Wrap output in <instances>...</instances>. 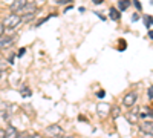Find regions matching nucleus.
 <instances>
[{
	"label": "nucleus",
	"mask_w": 153,
	"mask_h": 138,
	"mask_svg": "<svg viewBox=\"0 0 153 138\" xmlns=\"http://www.w3.org/2000/svg\"><path fill=\"white\" fill-rule=\"evenodd\" d=\"M17 138H29V135L26 134V132H22V134H19V137Z\"/></svg>",
	"instance_id": "obj_18"
},
{
	"label": "nucleus",
	"mask_w": 153,
	"mask_h": 138,
	"mask_svg": "<svg viewBox=\"0 0 153 138\" xmlns=\"http://www.w3.org/2000/svg\"><path fill=\"white\" fill-rule=\"evenodd\" d=\"M120 112H121V110H120V107H118V106H112L110 114H112V117H113V118H118V117H120Z\"/></svg>",
	"instance_id": "obj_12"
},
{
	"label": "nucleus",
	"mask_w": 153,
	"mask_h": 138,
	"mask_svg": "<svg viewBox=\"0 0 153 138\" xmlns=\"http://www.w3.org/2000/svg\"><path fill=\"white\" fill-rule=\"evenodd\" d=\"M149 35H150V39H153V31H150V32H149Z\"/></svg>",
	"instance_id": "obj_23"
},
{
	"label": "nucleus",
	"mask_w": 153,
	"mask_h": 138,
	"mask_svg": "<svg viewBox=\"0 0 153 138\" xmlns=\"http://www.w3.org/2000/svg\"><path fill=\"white\" fill-rule=\"evenodd\" d=\"M6 68H8V63H6L5 60H2V58H0V72H3Z\"/></svg>",
	"instance_id": "obj_14"
},
{
	"label": "nucleus",
	"mask_w": 153,
	"mask_h": 138,
	"mask_svg": "<svg viewBox=\"0 0 153 138\" xmlns=\"http://www.w3.org/2000/svg\"><path fill=\"white\" fill-rule=\"evenodd\" d=\"M138 110H139V109L135 107V109L130 112V114H127V120H129L130 123H135V121L138 120Z\"/></svg>",
	"instance_id": "obj_10"
},
{
	"label": "nucleus",
	"mask_w": 153,
	"mask_h": 138,
	"mask_svg": "<svg viewBox=\"0 0 153 138\" xmlns=\"http://www.w3.org/2000/svg\"><path fill=\"white\" fill-rule=\"evenodd\" d=\"M58 138H74V137H63V135H61V137H58Z\"/></svg>",
	"instance_id": "obj_24"
},
{
	"label": "nucleus",
	"mask_w": 153,
	"mask_h": 138,
	"mask_svg": "<svg viewBox=\"0 0 153 138\" xmlns=\"http://www.w3.org/2000/svg\"><path fill=\"white\" fill-rule=\"evenodd\" d=\"M133 3H135V6H136V9H138V11H141V9H143V8H141V3H139L138 0H133Z\"/></svg>",
	"instance_id": "obj_17"
},
{
	"label": "nucleus",
	"mask_w": 153,
	"mask_h": 138,
	"mask_svg": "<svg viewBox=\"0 0 153 138\" xmlns=\"http://www.w3.org/2000/svg\"><path fill=\"white\" fill-rule=\"evenodd\" d=\"M35 138H42V137H35Z\"/></svg>",
	"instance_id": "obj_26"
},
{
	"label": "nucleus",
	"mask_w": 153,
	"mask_h": 138,
	"mask_svg": "<svg viewBox=\"0 0 153 138\" xmlns=\"http://www.w3.org/2000/svg\"><path fill=\"white\" fill-rule=\"evenodd\" d=\"M143 134H147V135H152L153 137V121H143L141 126H139Z\"/></svg>",
	"instance_id": "obj_5"
},
{
	"label": "nucleus",
	"mask_w": 153,
	"mask_h": 138,
	"mask_svg": "<svg viewBox=\"0 0 153 138\" xmlns=\"http://www.w3.org/2000/svg\"><path fill=\"white\" fill-rule=\"evenodd\" d=\"M22 95H23V97H29V95H31V91H29V89H25V87H23V89H22Z\"/></svg>",
	"instance_id": "obj_15"
},
{
	"label": "nucleus",
	"mask_w": 153,
	"mask_h": 138,
	"mask_svg": "<svg viewBox=\"0 0 153 138\" xmlns=\"http://www.w3.org/2000/svg\"><path fill=\"white\" fill-rule=\"evenodd\" d=\"M144 23H146V26H150V25H152V17H144Z\"/></svg>",
	"instance_id": "obj_16"
},
{
	"label": "nucleus",
	"mask_w": 153,
	"mask_h": 138,
	"mask_svg": "<svg viewBox=\"0 0 153 138\" xmlns=\"http://www.w3.org/2000/svg\"><path fill=\"white\" fill-rule=\"evenodd\" d=\"M20 22H22V17L19 14H16V12H12L11 16H8L3 20V26L6 29H14V28H17L19 25H20Z\"/></svg>",
	"instance_id": "obj_1"
},
{
	"label": "nucleus",
	"mask_w": 153,
	"mask_h": 138,
	"mask_svg": "<svg viewBox=\"0 0 153 138\" xmlns=\"http://www.w3.org/2000/svg\"><path fill=\"white\" fill-rule=\"evenodd\" d=\"M46 135L49 138H58L63 135V129L61 126H58V124H51V126L46 129Z\"/></svg>",
	"instance_id": "obj_2"
},
{
	"label": "nucleus",
	"mask_w": 153,
	"mask_h": 138,
	"mask_svg": "<svg viewBox=\"0 0 153 138\" xmlns=\"http://www.w3.org/2000/svg\"><path fill=\"white\" fill-rule=\"evenodd\" d=\"M110 109H112V106L103 103V104H98L97 112H98V115H100V117H106L107 114H110Z\"/></svg>",
	"instance_id": "obj_7"
},
{
	"label": "nucleus",
	"mask_w": 153,
	"mask_h": 138,
	"mask_svg": "<svg viewBox=\"0 0 153 138\" xmlns=\"http://www.w3.org/2000/svg\"><path fill=\"white\" fill-rule=\"evenodd\" d=\"M152 25H153V19H152Z\"/></svg>",
	"instance_id": "obj_27"
},
{
	"label": "nucleus",
	"mask_w": 153,
	"mask_h": 138,
	"mask_svg": "<svg viewBox=\"0 0 153 138\" xmlns=\"http://www.w3.org/2000/svg\"><path fill=\"white\" fill-rule=\"evenodd\" d=\"M94 2H95V3H101V0H94Z\"/></svg>",
	"instance_id": "obj_25"
},
{
	"label": "nucleus",
	"mask_w": 153,
	"mask_h": 138,
	"mask_svg": "<svg viewBox=\"0 0 153 138\" xmlns=\"http://www.w3.org/2000/svg\"><path fill=\"white\" fill-rule=\"evenodd\" d=\"M5 132H6V138H17V137H19L17 129H16V128H12V126H9Z\"/></svg>",
	"instance_id": "obj_9"
},
{
	"label": "nucleus",
	"mask_w": 153,
	"mask_h": 138,
	"mask_svg": "<svg viewBox=\"0 0 153 138\" xmlns=\"http://www.w3.org/2000/svg\"><path fill=\"white\" fill-rule=\"evenodd\" d=\"M23 54H25V49L22 48V49H20V51H19V55H23Z\"/></svg>",
	"instance_id": "obj_22"
},
{
	"label": "nucleus",
	"mask_w": 153,
	"mask_h": 138,
	"mask_svg": "<svg viewBox=\"0 0 153 138\" xmlns=\"http://www.w3.org/2000/svg\"><path fill=\"white\" fill-rule=\"evenodd\" d=\"M109 14H110V19H112V20H120V12L115 9V8H110Z\"/></svg>",
	"instance_id": "obj_11"
},
{
	"label": "nucleus",
	"mask_w": 153,
	"mask_h": 138,
	"mask_svg": "<svg viewBox=\"0 0 153 138\" xmlns=\"http://www.w3.org/2000/svg\"><path fill=\"white\" fill-rule=\"evenodd\" d=\"M3 31H5V26H3V23H0V37L3 35Z\"/></svg>",
	"instance_id": "obj_20"
},
{
	"label": "nucleus",
	"mask_w": 153,
	"mask_h": 138,
	"mask_svg": "<svg viewBox=\"0 0 153 138\" xmlns=\"http://www.w3.org/2000/svg\"><path fill=\"white\" fill-rule=\"evenodd\" d=\"M118 6H120L121 11H124V9H127V6H129V2H127V0H124V2H123V0H121V2L118 3Z\"/></svg>",
	"instance_id": "obj_13"
},
{
	"label": "nucleus",
	"mask_w": 153,
	"mask_h": 138,
	"mask_svg": "<svg viewBox=\"0 0 153 138\" xmlns=\"http://www.w3.org/2000/svg\"><path fill=\"white\" fill-rule=\"evenodd\" d=\"M11 45H12V37H5V35L0 37V49L9 48Z\"/></svg>",
	"instance_id": "obj_8"
},
{
	"label": "nucleus",
	"mask_w": 153,
	"mask_h": 138,
	"mask_svg": "<svg viewBox=\"0 0 153 138\" xmlns=\"http://www.w3.org/2000/svg\"><path fill=\"white\" fill-rule=\"evenodd\" d=\"M0 138H6V132L3 129H0Z\"/></svg>",
	"instance_id": "obj_21"
},
{
	"label": "nucleus",
	"mask_w": 153,
	"mask_h": 138,
	"mask_svg": "<svg viewBox=\"0 0 153 138\" xmlns=\"http://www.w3.org/2000/svg\"><path fill=\"white\" fill-rule=\"evenodd\" d=\"M136 100H138V95H136L135 92H129V94L123 98V104H124L126 107H132V106H135Z\"/></svg>",
	"instance_id": "obj_3"
},
{
	"label": "nucleus",
	"mask_w": 153,
	"mask_h": 138,
	"mask_svg": "<svg viewBox=\"0 0 153 138\" xmlns=\"http://www.w3.org/2000/svg\"><path fill=\"white\" fill-rule=\"evenodd\" d=\"M37 11V5L35 3H26L23 8H22V11L19 12V14H22V17L23 16H29V14H34V12Z\"/></svg>",
	"instance_id": "obj_4"
},
{
	"label": "nucleus",
	"mask_w": 153,
	"mask_h": 138,
	"mask_svg": "<svg viewBox=\"0 0 153 138\" xmlns=\"http://www.w3.org/2000/svg\"><path fill=\"white\" fill-rule=\"evenodd\" d=\"M149 97H150V98H153V86H150V87H149Z\"/></svg>",
	"instance_id": "obj_19"
},
{
	"label": "nucleus",
	"mask_w": 153,
	"mask_h": 138,
	"mask_svg": "<svg viewBox=\"0 0 153 138\" xmlns=\"http://www.w3.org/2000/svg\"><path fill=\"white\" fill-rule=\"evenodd\" d=\"M26 3H28L26 0H14V2H12V5H11V11L16 12V14H19V12L22 11V8L26 5Z\"/></svg>",
	"instance_id": "obj_6"
}]
</instances>
